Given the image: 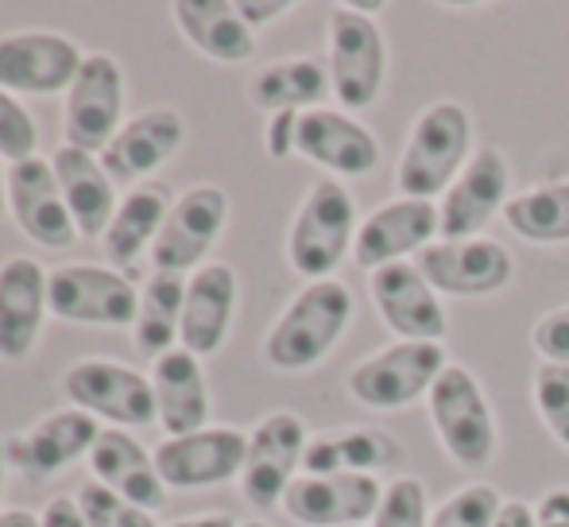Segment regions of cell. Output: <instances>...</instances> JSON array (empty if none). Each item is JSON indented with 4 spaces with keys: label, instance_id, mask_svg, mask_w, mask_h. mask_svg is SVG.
<instances>
[{
    "label": "cell",
    "instance_id": "1",
    "mask_svg": "<svg viewBox=\"0 0 569 527\" xmlns=\"http://www.w3.org/2000/svg\"><path fill=\"white\" fill-rule=\"evenodd\" d=\"M472 159V113L461 101H435L415 117L403 156L396 167V187L403 198L435 202Z\"/></svg>",
    "mask_w": 569,
    "mask_h": 527
},
{
    "label": "cell",
    "instance_id": "2",
    "mask_svg": "<svg viewBox=\"0 0 569 527\" xmlns=\"http://www.w3.org/2000/svg\"><path fill=\"white\" fill-rule=\"evenodd\" d=\"M352 322V291L341 279H315L276 318L263 341V357L279 372H307L326 361Z\"/></svg>",
    "mask_w": 569,
    "mask_h": 527
},
{
    "label": "cell",
    "instance_id": "3",
    "mask_svg": "<svg viewBox=\"0 0 569 527\" xmlns=\"http://www.w3.org/2000/svg\"><path fill=\"white\" fill-rule=\"evenodd\" d=\"M357 202L338 179H318L307 190L287 233V260L302 279H333V268L357 241Z\"/></svg>",
    "mask_w": 569,
    "mask_h": 527
},
{
    "label": "cell",
    "instance_id": "4",
    "mask_svg": "<svg viewBox=\"0 0 569 527\" xmlns=\"http://www.w3.org/2000/svg\"><path fill=\"white\" fill-rule=\"evenodd\" d=\"M430 422L435 435L442 443V450L450 454L453 466L461 469H485L496 458V415L488 404L480 380L461 365H450L442 377L435 380L427 396Z\"/></svg>",
    "mask_w": 569,
    "mask_h": 527
},
{
    "label": "cell",
    "instance_id": "5",
    "mask_svg": "<svg viewBox=\"0 0 569 527\" xmlns=\"http://www.w3.org/2000/svg\"><path fill=\"white\" fill-rule=\"evenodd\" d=\"M446 369L450 357L442 341H391L349 372V396L368 411H399L430 396Z\"/></svg>",
    "mask_w": 569,
    "mask_h": 527
},
{
    "label": "cell",
    "instance_id": "6",
    "mask_svg": "<svg viewBox=\"0 0 569 527\" xmlns=\"http://www.w3.org/2000/svg\"><path fill=\"white\" fill-rule=\"evenodd\" d=\"M330 82L333 98L349 113L376 106L388 78V39L383 28L368 12L349 4H338L330 12Z\"/></svg>",
    "mask_w": 569,
    "mask_h": 527
},
{
    "label": "cell",
    "instance_id": "7",
    "mask_svg": "<svg viewBox=\"0 0 569 527\" xmlns=\"http://www.w3.org/2000/svg\"><path fill=\"white\" fill-rule=\"evenodd\" d=\"M47 307L62 322L136 326L140 291L120 271L98 264H62L47 276Z\"/></svg>",
    "mask_w": 569,
    "mask_h": 527
},
{
    "label": "cell",
    "instance_id": "8",
    "mask_svg": "<svg viewBox=\"0 0 569 527\" xmlns=\"http://www.w3.org/2000/svg\"><path fill=\"white\" fill-rule=\"evenodd\" d=\"M120 117H124V70L109 54H86L74 86L67 90V113H62L67 148L101 156L124 129Z\"/></svg>",
    "mask_w": 569,
    "mask_h": 527
},
{
    "label": "cell",
    "instance_id": "9",
    "mask_svg": "<svg viewBox=\"0 0 569 527\" xmlns=\"http://www.w3.org/2000/svg\"><path fill=\"white\" fill-rule=\"evenodd\" d=\"M229 221V195L218 182H198V187L182 190L167 210V221L159 229L156 245H151V264L156 271H179L187 276L190 268H202L210 257L213 241L221 237Z\"/></svg>",
    "mask_w": 569,
    "mask_h": 527
},
{
    "label": "cell",
    "instance_id": "10",
    "mask_svg": "<svg viewBox=\"0 0 569 527\" xmlns=\"http://www.w3.org/2000/svg\"><path fill=\"white\" fill-rule=\"evenodd\" d=\"M62 392H67L70 407L93 415V419L117 422L120 430L156 422L151 380L128 365L106 361V357H90V361H78L74 369H67Z\"/></svg>",
    "mask_w": 569,
    "mask_h": 527
},
{
    "label": "cell",
    "instance_id": "11",
    "mask_svg": "<svg viewBox=\"0 0 569 527\" xmlns=\"http://www.w3.org/2000/svg\"><path fill=\"white\" fill-rule=\"evenodd\" d=\"M307 446V422L295 411H271L268 419H260V427L248 435V458L244 469H240V493H244L248 505H283L287 489L295 485V474L302 469Z\"/></svg>",
    "mask_w": 569,
    "mask_h": 527
},
{
    "label": "cell",
    "instance_id": "12",
    "mask_svg": "<svg viewBox=\"0 0 569 527\" xmlns=\"http://www.w3.org/2000/svg\"><path fill=\"white\" fill-rule=\"evenodd\" d=\"M368 295L376 302V315L399 341H446L450 334L442 295L430 287L419 264L403 260L368 271Z\"/></svg>",
    "mask_w": 569,
    "mask_h": 527
},
{
    "label": "cell",
    "instance_id": "13",
    "mask_svg": "<svg viewBox=\"0 0 569 527\" xmlns=\"http://www.w3.org/2000/svg\"><path fill=\"white\" fill-rule=\"evenodd\" d=\"M511 167L508 156L492 143L472 151L465 171L450 182V190L438 202V218H442V241H472L485 233V226L511 202Z\"/></svg>",
    "mask_w": 569,
    "mask_h": 527
},
{
    "label": "cell",
    "instance_id": "14",
    "mask_svg": "<svg viewBox=\"0 0 569 527\" xmlns=\"http://www.w3.org/2000/svg\"><path fill=\"white\" fill-rule=\"evenodd\" d=\"M151 458L167 489H210L240 477L248 458V435L232 427H202L194 435L163 438Z\"/></svg>",
    "mask_w": 569,
    "mask_h": 527
},
{
    "label": "cell",
    "instance_id": "15",
    "mask_svg": "<svg viewBox=\"0 0 569 527\" xmlns=\"http://www.w3.org/2000/svg\"><path fill=\"white\" fill-rule=\"evenodd\" d=\"M86 54L59 31H12L0 36V90L8 93H62L74 86Z\"/></svg>",
    "mask_w": 569,
    "mask_h": 527
},
{
    "label": "cell",
    "instance_id": "16",
    "mask_svg": "<svg viewBox=\"0 0 569 527\" xmlns=\"http://www.w3.org/2000/svg\"><path fill=\"white\" fill-rule=\"evenodd\" d=\"M442 233V218H438L435 202L422 198H391V202L376 206L357 229L352 241V260L357 268L376 271L388 264H403L407 257H419L427 245H435V237Z\"/></svg>",
    "mask_w": 569,
    "mask_h": 527
},
{
    "label": "cell",
    "instance_id": "17",
    "mask_svg": "<svg viewBox=\"0 0 569 527\" xmlns=\"http://www.w3.org/2000/svg\"><path fill=\"white\" fill-rule=\"evenodd\" d=\"M419 271L430 279L438 295L457 299H480L496 295L516 276V257L500 241L472 237V241H435L419 252Z\"/></svg>",
    "mask_w": 569,
    "mask_h": 527
},
{
    "label": "cell",
    "instance_id": "18",
    "mask_svg": "<svg viewBox=\"0 0 569 527\" xmlns=\"http://www.w3.org/2000/svg\"><path fill=\"white\" fill-rule=\"evenodd\" d=\"M8 213L43 249H70L82 237L67 202H62L51 159L43 156H31L23 163L8 167Z\"/></svg>",
    "mask_w": 569,
    "mask_h": 527
},
{
    "label": "cell",
    "instance_id": "19",
    "mask_svg": "<svg viewBox=\"0 0 569 527\" xmlns=\"http://www.w3.org/2000/svg\"><path fill=\"white\" fill-rule=\"evenodd\" d=\"M383 485L368 474L338 477H295L283 508L302 527H365L380 508Z\"/></svg>",
    "mask_w": 569,
    "mask_h": 527
},
{
    "label": "cell",
    "instance_id": "20",
    "mask_svg": "<svg viewBox=\"0 0 569 527\" xmlns=\"http://www.w3.org/2000/svg\"><path fill=\"white\" fill-rule=\"evenodd\" d=\"M182 140H187L182 117L174 109L159 106L128 121L98 159L117 187H140L151 171H159L182 148Z\"/></svg>",
    "mask_w": 569,
    "mask_h": 527
},
{
    "label": "cell",
    "instance_id": "21",
    "mask_svg": "<svg viewBox=\"0 0 569 527\" xmlns=\"http://www.w3.org/2000/svg\"><path fill=\"white\" fill-rule=\"evenodd\" d=\"M237 271L221 260L202 264L187 279V307H182L179 346L194 357H213L229 338L232 315H237Z\"/></svg>",
    "mask_w": 569,
    "mask_h": 527
},
{
    "label": "cell",
    "instance_id": "22",
    "mask_svg": "<svg viewBox=\"0 0 569 527\" xmlns=\"http://www.w3.org/2000/svg\"><path fill=\"white\" fill-rule=\"evenodd\" d=\"M295 151L333 175H349V179L372 175L380 167V143H376L372 129H365L357 117L326 106L299 117V143H295Z\"/></svg>",
    "mask_w": 569,
    "mask_h": 527
},
{
    "label": "cell",
    "instance_id": "23",
    "mask_svg": "<svg viewBox=\"0 0 569 527\" xmlns=\"http://www.w3.org/2000/svg\"><path fill=\"white\" fill-rule=\"evenodd\" d=\"M43 264L31 257H12L0 268V361H23L36 349L47 307Z\"/></svg>",
    "mask_w": 569,
    "mask_h": 527
},
{
    "label": "cell",
    "instance_id": "24",
    "mask_svg": "<svg viewBox=\"0 0 569 527\" xmlns=\"http://www.w3.org/2000/svg\"><path fill=\"white\" fill-rule=\"evenodd\" d=\"M151 392H156V422L167 438L194 435L210 422V385H206L202 357L174 346L151 365Z\"/></svg>",
    "mask_w": 569,
    "mask_h": 527
},
{
    "label": "cell",
    "instance_id": "25",
    "mask_svg": "<svg viewBox=\"0 0 569 527\" xmlns=\"http://www.w3.org/2000/svg\"><path fill=\"white\" fill-rule=\"evenodd\" d=\"M101 427L93 415L78 411V407H62L51 411L12 443V461L28 474H62L67 466H74L78 458H90V450L98 446Z\"/></svg>",
    "mask_w": 569,
    "mask_h": 527
},
{
    "label": "cell",
    "instance_id": "26",
    "mask_svg": "<svg viewBox=\"0 0 569 527\" xmlns=\"http://www.w3.org/2000/svg\"><path fill=\"white\" fill-rule=\"evenodd\" d=\"M90 469L98 477V485L113 489L117 497L132 500L143 513H159L167 505V485L156 469V458L128 430H101L98 446L90 450Z\"/></svg>",
    "mask_w": 569,
    "mask_h": 527
},
{
    "label": "cell",
    "instance_id": "27",
    "mask_svg": "<svg viewBox=\"0 0 569 527\" xmlns=\"http://www.w3.org/2000/svg\"><path fill=\"white\" fill-rule=\"evenodd\" d=\"M51 167H54L62 202H67L78 233L106 237L109 221H113V213H117V182L109 179L101 159L90 156V151H78L62 143V148L54 151Z\"/></svg>",
    "mask_w": 569,
    "mask_h": 527
},
{
    "label": "cell",
    "instance_id": "28",
    "mask_svg": "<svg viewBox=\"0 0 569 527\" xmlns=\"http://www.w3.org/2000/svg\"><path fill=\"white\" fill-rule=\"evenodd\" d=\"M330 93H333L330 70H326V62L310 59V54L271 62V67L256 70L252 82H248V101L256 109H263L268 117L322 109V101Z\"/></svg>",
    "mask_w": 569,
    "mask_h": 527
},
{
    "label": "cell",
    "instance_id": "29",
    "mask_svg": "<svg viewBox=\"0 0 569 527\" xmlns=\"http://www.w3.org/2000/svg\"><path fill=\"white\" fill-rule=\"evenodd\" d=\"M179 31L213 62H248L256 54V31L240 20L232 0H179L171 8Z\"/></svg>",
    "mask_w": 569,
    "mask_h": 527
},
{
    "label": "cell",
    "instance_id": "30",
    "mask_svg": "<svg viewBox=\"0 0 569 527\" xmlns=\"http://www.w3.org/2000/svg\"><path fill=\"white\" fill-rule=\"evenodd\" d=\"M399 443L388 430H341V435L310 438L302 454V474L307 477H338V474H368L388 469L399 461Z\"/></svg>",
    "mask_w": 569,
    "mask_h": 527
},
{
    "label": "cell",
    "instance_id": "31",
    "mask_svg": "<svg viewBox=\"0 0 569 527\" xmlns=\"http://www.w3.org/2000/svg\"><path fill=\"white\" fill-rule=\"evenodd\" d=\"M171 202L174 198L167 195L163 182H140V187L128 190L124 202L117 206L113 221H109L106 237H101L106 257L113 260L117 268H124V264H132L143 249H151L159 229H163Z\"/></svg>",
    "mask_w": 569,
    "mask_h": 527
},
{
    "label": "cell",
    "instance_id": "32",
    "mask_svg": "<svg viewBox=\"0 0 569 527\" xmlns=\"http://www.w3.org/2000/svg\"><path fill=\"white\" fill-rule=\"evenodd\" d=\"M187 279L179 271H151L140 291V315H136L132 338L136 354L159 361L171 354L182 330V307H187Z\"/></svg>",
    "mask_w": 569,
    "mask_h": 527
},
{
    "label": "cell",
    "instance_id": "33",
    "mask_svg": "<svg viewBox=\"0 0 569 527\" xmlns=\"http://www.w3.org/2000/svg\"><path fill=\"white\" fill-rule=\"evenodd\" d=\"M503 221L511 226V233L531 245H566L569 241V179L516 195L503 206Z\"/></svg>",
    "mask_w": 569,
    "mask_h": 527
},
{
    "label": "cell",
    "instance_id": "34",
    "mask_svg": "<svg viewBox=\"0 0 569 527\" xmlns=\"http://www.w3.org/2000/svg\"><path fill=\"white\" fill-rule=\"evenodd\" d=\"M531 404L555 443L569 454V365L542 361L531 377Z\"/></svg>",
    "mask_w": 569,
    "mask_h": 527
},
{
    "label": "cell",
    "instance_id": "35",
    "mask_svg": "<svg viewBox=\"0 0 569 527\" xmlns=\"http://www.w3.org/2000/svg\"><path fill=\"white\" fill-rule=\"evenodd\" d=\"M500 508L503 500L492 485H461L430 513V527H496Z\"/></svg>",
    "mask_w": 569,
    "mask_h": 527
},
{
    "label": "cell",
    "instance_id": "36",
    "mask_svg": "<svg viewBox=\"0 0 569 527\" xmlns=\"http://www.w3.org/2000/svg\"><path fill=\"white\" fill-rule=\"evenodd\" d=\"M430 513L435 508L427 500V485L419 477H396L383 485L372 527H430Z\"/></svg>",
    "mask_w": 569,
    "mask_h": 527
},
{
    "label": "cell",
    "instance_id": "37",
    "mask_svg": "<svg viewBox=\"0 0 569 527\" xmlns=\"http://www.w3.org/2000/svg\"><path fill=\"white\" fill-rule=\"evenodd\" d=\"M78 508H82V520L86 527H159L156 516L143 513V508H136L132 500L117 497L113 489H106V485H82V493H78Z\"/></svg>",
    "mask_w": 569,
    "mask_h": 527
},
{
    "label": "cell",
    "instance_id": "38",
    "mask_svg": "<svg viewBox=\"0 0 569 527\" xmlns=\"http://www.w3.org/2000/svg\"><path fill=\"white\" fill-rule=\"evenodd\" d=\"M36 143H39L36 117L16 101V93L0 90V159L23 163V159L36 156Z\"/></svg>",
    "mask_w": 569,
    "mask_h": 527
},
{
    "label": "cell",
    "instance_id": "39",
    "mask_svg": "<svg viewBox=\"0 0 569 527\" xmlns=\"http://www.w3.org/2000/svg\"><path fill=\"white\" fill-rule=\"evenodd\" d=\"M531 346L539 349L542 361L569 365V307H555L535 322Z\"/></svg>",
    "mask_w": 569,
    "mask_h": 527
},
{
    "label": "cell",
    "instance_id": "40",
    "mask_svg": "<svg viewBox=\"0 0 569 527\" xmlns=\"http://www.w3.org/2000/svg\"><path fill=\"white\" fill-rule=\"evenodd\" d=\"M299 117L302 113H276V117H268L263 143H268V156L271 159L295 156V143H299Z\"/></svg>",
    "mask_w": 569,
    "mask_h": 527
},
{
    "label": "cell",
    "instance_id": "41",
    "mask_svg": "<svg viewBox=\"0 0 569 527\" xmlns=\"http://www.w3.org/2000/svg\"><path fill=\"white\" fill-rule=\"evenodd\" d=\"M535 527H569V489L555 485L535 505Z\"/></svg>",
    "mask_w": 569,
    "mask_h": 527
},
{
    "label": "cell",
    "instance_id": "42",
    "mask_svg": "<svg viewBox=\"0 0 569 527\" xmlns=\"http://www.w3.org/2000/svg\"><path fill=\"white\" fill-rule=\"evenodd\" d=\"M291 0H237V12L240 20L248 23V28H263V23H276L283 20L287 12H291Z\"/></svg>",
    "mask_w": 569,
    "mask_h": 527
},
{
    "label": "cell",
    "instance_id": "43",
    "mask_svg": "<svg viewBox=\"0 0 569 527\" xmlns=\"http://www.w3.org/2000/svg\"><path fill=\"white\" fill-rule=\"evenodd\" d=\"M39 527H86L74 497H51L39 513Z\"/></svg>",
    "mask_w": 569,
    "mask_h": 527
},
{
    "label": "cell",
    "instance_id": "44",
    "mask_svg": "<svg viewBox=\"0 0 569 527\" xmlns=\"http://www.w3.org/2000/svg\"><path fill=\"white\" fill-rule=\"evenodd\" d=\"M496 527H535V508L527 500H503Z\"/></svg>",
    "mask_w": 569,
    "mask_h": 527
},
{
    "label": "cell",
    "instance_id": "45",
    "mask_svg": "<svg viewBox=\"0 0 569 527\" xmlns=\"http://www.w3.org/2000/svg\"><path fill=\"white\" fill-rule=\"evenodd\" d=\"M171 527H240V524L226 513H202V516H190V520H174Z\"/></svg>",
    "mask_w": 569,
    "mask_h": 527
},
{
    "label": "cell",
    "instance_id": "46",
    "mask_svg": "<svg viewBox=\"0 0 569 527\" xmlns=\"http://www.w3.org/2000/svg\"><path fill=\"white\" fill-rule=\"evenodd\" d=\"M0 527H39V516L28 508H8V513H0Z\"/></svg>",
    "mask_w": 569,
    "mask_h": 527
},
{
    "label": "cell",
    "instance_id": "47",
    "mask_svg": "<svg viewBox=\"0 0 569 527\" xmlns=\"http://www.w3.org/2000/svg\"><path fill=\"white\" fill-rule=\"evenodd\" d=\"M8 213V171L0 167V218Z\"/></svg>",
    "mask_w": 569,
    "mask_h": 527
},
{
    "label": "cell",
    "instance_id": "48",
    "mask_svg": "<svg viewBox=\"0 0 569 527\" xmlns=\"http://www.w3.org/2000/svg\"><path fill=\"white\" fill-rule=\"evenodd\" d=\"M4 458L8 454H4V443H0V493H4Z\"/></svg>",
    "mask_w": 569,
    "mask_h": 527
},
{
    "label": "cell",
    "instance_id": "49",
    "mask_svg": "<svg viewBox=\"0 0 569 527\" xmlns=\"http://www.w3.org/2000/svg\"><path fill=\"white\" fill-rule=\"evenodd\" d=\"M240 527H271V524H263V520H248V524H240Z\"/></svg>",
    "mask_w": 569,
    "mask_h": 527
}]
</instances>
